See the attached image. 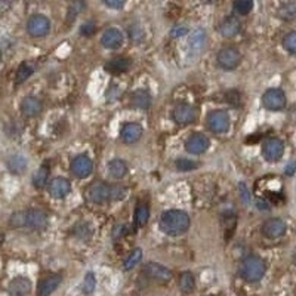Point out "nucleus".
<instances>
[{
	"label": "nucleus",
	"instance_id": "obj_1",
	"mask_svg": "<svg viewBox=\"0 0 296 296\" xmlns=\"http://www.w3.org/2000/svg\"><path fill=\"white\" fill-rule=\"evenodd\" d=\"M190 224H191L190 216L184 210L178 209L166 210L160 216V228L169 235H180L187 232L190 228Z\"/></svg>",
	"mask_w": 296,
	"mask_h": 296
},
{
	"label": "nucleus",
	"instance_id": "obj_2",
	"mask_svg": "<svg viewBox=\"0 0 296 296\" xmlns=\"http://www.w3.org/2000/svg\"><path fill=\"white\" fill-rule=\"evenodd\" d=\"M11 225L15 228H31V230H42L48 225L46 213L40 209H28L15 212L11 219Z\"/></svg>",
	"mask_w": 296,
	"mask_h": 296
},
{
	"label": "nucleus",
	"instance_id": "obj_3",
	"mask_svg": "<svg viewBox=\"0 0 296 296\" xmlns=\"http://www.w3.org/2000/svg\"><path fill=\"white\" fill-rule=\"evenodd\" d=\"M265 271H267L265 262L261 258L253 256V255L246 256L240 264V275L245 282L249 283L259 282L265 275Z\"/></svg>",
	"mask_w": 296,
	"mask_h": 296
},
{
	"label": "nucleus",
	"instance_id": "obj_4",
	"mask_svg": "<svg viewBox=\"0 0 296 296\" xmlns=\"http://www.w3.org/2000/svg\"><path fill=\"white\" fill-rule=\"evenodd\" d=\"M88 199L96 205H104L107 202H111V184L95 181L88 188Z\"/></svg>",
	"mask_w": 296,
	"mask_h": 296
},
{
	"label": "nucleus",
	"instance_id": "obj_5",
	"mask_svg": "<svg viewBox=\"0 0 296 296\" xmlns=\"http://www.w3.org/2000/svg\"><path fill=\"white\" fill-rule=\"evenodd\" d=\"M49 30H51V21L48 16L42 13L31 15L27 21V31L33 37H43L49 33Z\"/></svg>",
	"mask_w": 296,
	"mask_h": 296
},
{
	"label": "nucleus",
	"instance_id": "obj_6",
	"mask_svg": "<svg viewBox=\"0 0 296 296\" xmlns=\"http://www.w3.org/2000/svg\"><path fill=\"white\" fill-rule=\"evenodd\" d=\"M230 114L225 110H213L207 116V128L215 133H225L230 129Z\"/></svg>",
	"mask_w": 296,
	"mask_h": 296
},
{
	"label": "nucleus",
	"instance_id": "obj_7",
	"mask_svg": "<svg viewBox=\"0 0 296 296\" xmlns=\"http://www.w3.org/2000/svg\"><path fill=\"white\" fill-rule=\"evenodd\" d=\"M262 104L270 111H280L287 104L286 93L282 89H275V88L265 90V93L262 95Z\"/></svg>",
	"mask_w": 296,
	"mask_h": 296
},
{
	"label": "nucleus",
	"instance_id": "obj_8",
	"mask_svg": "<svg viewBox=\"0 0 296 296\" xmlns=\"http://www.w3.org/2000/svg\"><path fill=\"white\" fill-rule=\"evenodd\" d=\"M216 61L221 68L224 70H234L237 68L240 61H242V55L240 52L237 51L235 48L231 46H227V48H222L216 55Z\"/></svg>",
	"mask_w": 296,
	"mask_h": 296
},
{
	"label": "nucleus",
	"instance_id": "obj_9",
	"mask_svg": "<svg viewBox=\"0 0 296 296\" xmlns=\"http://www.w3.org/2000/svg\"><path fill=\"white\" fill-rule=\"evenodd\" d=\"M284 153V144L279 138H268L262 144V155L267 162H277Z\"/></svg>",
	"mask_w": 296,
	"mask_h": 296
},
{
	"label": "nucleus",
	"instance_id": "obj_10",
	"mask_svg": "<svg viewBox=\"0 0 296 296\" xmlns=\"http://www.w3.org/2000/svg\"><path fill=\"white\" fill-rule=\"evenodd\" d=\"M71 173L77 178H86L89 176L93 170V163L90 160L89 155L86 154H78L71 160Z\"/></svg>",
	"mask_w": 296,
	"mask_h": 296
},
{
	"label": "nucleus",
	"instance_id": "obj_11",
	"mask_svg": "<svg viewBox=\"0 0 296 296\" xmlns=\"http://www.w3.org/2000/svg\"><path fill=\"white\" fill-rule=\"evenodd\" d=\"M207 148H209V138L205 133L195 132L193 135H190L185 141V150L190 154H202Z\"/></svg>",
	"mask_w": 296,
	"mask_h": 296
},
{
	"label": "nucleus",
	"instance_id": "obj_12",
	"mask_svg": "<svg viewBox=\"0 0 296 296\" xmlns=\"http://www.w3.org/2000/svg\"><path fill=\"white\" fill-rule=\"evenodd\" d=\"M172 119L178 125H190L195 120V108L190 104H178L172 111Z\"/></svg>",
	"mask_w": 296,
	"mask_h": 296
},
{
	"label": "nucleus",
	"instance_id": "obj_13",
	"mask_svg": "<svg viewBox=\"0 0 296 296\" xmlns=\"http://www.w3.org/2000/svg\"><path fill=\"white\" fill-rule=\"evenodd\" d=\"M286 232V222L280 218H270L262 224V234L268 239H279Z\"/></svg>",
	"mask_w": 296,
	"mask_h": 296
},
{
	"label": "nucleus",
	"instance_id": "obj_14",
	"mask_svg": "<svg viewBox=\"0 0 296 296\" xmlns=\"http://www.w3.org/2000/svg\"><path fill=\"white\" fill-rule=\"evenodd\" d=\"M63 282L61 274H49L37 284V296H51Z\"/></svg>",
	"mask_w": 296,
	"mask_h": 296
},
{
	"label": "nucleus",
	"instance_id": "obj_15",
	"mask_svg": "<svg viewBox=\"0 0 296 296\" xmlns=\"http://www.w3.org/2000/svg\"><path fill=\"white\" fill-rule=\"evenodd\" d=\"M123 43V33L116 28V27H110L104 31L103 37H101V45L107 49H117L119 46H122Z\"/></svg>",
	"mask_w": 296,
	"mask_h": 296
},
{
	"label": "nucleus",
	"instance_id": "obj_16",
	"mask_svg": "<svg viewBox=\"0 0 296 296\" xmlns=\"http://www.w3.org/2000/svg\"><path fill=\"white\" fill-rule=\"evenodd\" d=\"M71 191V184L64 176H56L49 182V193L55 199H64Z\"/></svg>",
	"mask_w": 296,
	"mask_h": 296
},
{
	"label": "nucleus",
	"instance_id": "obj_17",
	"mask_svg": "<svg viewBox=\"0 0 296 296\" xmlns=\"http://www.w3.org/2000/svg\"><path fill=\"white\" fill-rule=\"evenodd\" d=\"M144 271L145 274L153 279V280H157V282H169L172 279V272L169 268L157 264V262H150L144 267Z\"/></svg>",
	"mask_w": 296,
	"mask_h": 296
},
{
	"label": "nucleus",
	"instance_id": "obj_18",
	"mask_svg": "<svg viewBox=\"0 0 296 296\" xmlns=\"http://www.w3.org/2000/svg\"><path fill=\"white\" fill-rule=\"evenodd\" d=\"M242 30V24H240V19L234 15L230 16H225L222 19V23L219 24V33L224 36V37H232L235 34H239Z\"/></svg>",
	"mask_w": 296,
	"mask_h": 296
},
{
	"label": "nucleus",
	"instance_id": "obj_19",
	"mask_svg": "<svg viewBox=\"0 0 296 296\" xmlns=\"http://www.w3.org/2000/svg\"><path fill=\"white\" fill-rule=\"evenodd\" d=\"M142 132L144 129L140 123H135V122H130V123H126L123 128H122V132H120V136L123 142L126 144H133V142L140 141V138L142 136Z\"/></svg>",
	"mask_w": 296,
	"mask_h": 296
},
{
	"label": "nucleus",
	"instance_id": "obj_20",
	"mask_svg": "<svg viewBox=\"0 0 296 296\" xmlns=\"http://www.w3.org/2000/svg\"><path fill=\"white\" fill-rule=\"evenodd\" d=\"M11 296H28L31 293V282L27 277H15L9 283Z\"/></svg>",
	"mask_w": 296,
	"mask_h": 296
},
{
	"label": "nucleus",
	"instance_id": "obj_21",
	"mask_svg": "<svg viewBox=\"0 0 296 296\" xmlns=\"http://www.w3.org/2000/svg\"><path fill=\"white\" fill-rule=\"evenodd\" d=\"M42 103L36 96H26L21 103V113L28 119L39 116L42 111Z\"/></svg>",
	"mask_w": 296,
	"mask_h": 296
},
{
	"label": "nucleus",
	"instance_id": "obj_22",
	"mask_svg": "<svg viewBox=\"0 0 296 296\" xmlns=\"http://www.w3.org/2000/svg\"><path fill=\"white\" fill-rule=\"evenodd\" d=\"M207 42V34L206 31L203 28H197L194 30L190 36V40H188V46H190V51L193 53H199L205 49Z\"/></svg>",
	"mask_w": 296,
	"mask_h": 296
},
{
	"label": "nucleus",
	"instance_id": "obj_23",
	"mask_svg": "<svg viewBox=\"0 0 296 296\" xmlns=\"http://www.w3.org/2000/svg\"><path fill=\"white\" fill-rule=\"evenodd\" d=\"M129 67H130V61H129L128 58H123V56L111 58L110 61H107L105 65H104L105 71H108L110 74H122V73H126Z\"/></svg>",
	"mask_w": 296,
	"mask_h": 296
},
{
	"label": "nucleus",
	"instance_id": "obj_24",
	"mask_svg": "<svg viewBox=\"0 0 296 296\" xmlns=\"http://www.w3.org/2000/svg\"><path fill=\"white\" fill-rule=\"evenodd\" d=\"M130 104L133 108L138 110H147L151 105V95L144 89H138L133 92L132 98H130Z\"/></svg>",
	"mask_w": 296,
	"mask_h": 296
},
{
	"label": "nucleus",
	"instance_id": "obj_25",
	"mask_svg": "<svg viewBox=\"0 0 296 296\" xmlns=\"http://www.w3.org/2000/svg\"><path fill=\"white\" fill-rule=\"evenodd\" d=\"M8 169L9 172H12L15 175H21L24 173L27 169V160L24 159V155L21 154H13L12 157L8 159Z\"/></svg>",
	"mask_w": 296,
	"mask_h": 296
},
{
	"label": "nucleus",
	"instance_id": "obj_26",
	"mask_svg": "<svg viewBox=\"0 0 296 296\" xmlns=\"http://www.w3.org/2000/svg\"><path fill=\"white\" fill-rule=\"evenodd\" d=\"M108 173L116 178V180H120L123 178L126 173H128V165L126 162H123L122 159H114L108 163Z\"/></svg>",
	"mask_w": 296,
	"mask_h": 296
},
{
	"label": "nucleus",
	"instance_id": "obj_27",
	"mask_svg": "<svg viewBox=\"0 0 296 296\" xmlns=\"http://www.w3.org/2000/svg\"><path fill=\"white\" fill-rule=\"evenodd\" d=\"M34 71H36V65L33 64V63H30V61L23 63V64L19 65L18 71H16V78H15L16 83H23V82H26L27 78L30 77Z\"/></svg>",
	"mask_w": 296,
	"mask_h": 296
},
{
	"label": "nucleus",
	"instance_id": "obj_28",
	"mask_svg": "<svg viewBox=\"0 0 296 296\" xmlns=\"http://www.w3.org/2000/svg\"><path fill=\"white\" fill-rule=\"evenodd\" d=\"M48 176H49V168L43 165L42 168H39V170L33 173V185L36 188H43L48 182Z\"/></svg>",
	"mask_w": 296,
	"mask_h": 296
},
{
	"label": "nucleus",
	"instance_id": "obj_29",
	"mask_svg": "<svg viewBox=\"0 0 296 296\" xmlns=\"http://www.w3.org/2000/svg\"><path fill=\"white\" fill-rule=\"evenodd\" d=\"M194 275L190 272V271H185L182 272L180 277V289L184 292V293H190L194 289Z\"/></svg>",
	"mask_w": 296,
	"mask_h": 296
},
{
	"label": "nucleus",
	"instance_id": "obj_30",
	"mask_svg": "<svg viewBox=\"0 0 296 296\" xmlns=\"http://www.w3.org/2000/svg\"><path fill=\"white\" fill-rule=\"evenodd\" d=\"M150 218V209L145 203H140L136 209H135V221L140 227H144Z\"/></svg>",
	"mask_w": 296,
	"mask_h": 296
},
{
	"label": "nucleus",
	"instance_id": "obj_31",
	"mask_svg": "<svg viewBox=\"0 0 296 296\" xmlns=\"http://www.w3.org/2000/svg\"><path fill=\"white\" fill-rule=\"evenodd\" d=\"M140 261H142V250L140 247H136L125 259V270H132L135 265L140 264Z\"/></svg>",
	"mask_w": 296,
	"mask_h": 296
},
{
	"label": "nucleus",
	"instance_id": "obj_32",
	"mask_svg": "<svg viewBox=\"0 0 296 296\" xmlns=\"http://www.w3.org/2000/svg\"><path fill=\"white\" fill-rule=\"evenodd\" d=\"M252 8H253V2H250V0H237L232 3L234 12H237L239 15H247L252 11Z\"/></svg>",
	"mask_w": 296,
	"mask_h": 296
},
{
	"label": "nucleus",
	"instance_id": "obj_33",
	"mask_svg": "<svg viewBox=\"0 0 296 296\" xmlns=\"http://www.w3.org/2000/svg\"><path fill=\"white\" fill-rule=\"evenodd\" d=\"M280 15L283 16L284 19H292L296 15V3L295 2H289L284 3L280 8Z\"/></svg>",
	"mask_w": 296,
	"mask_h": 296
},
{
	"label": "nucleus",
	"instance_id": "obj_34",
	"mask_svg": "<svg viewBox=\"0 0 296 296\" xmlns=\"http://www.w3.org/2000/svg\"><path fill=\"white\" fill-rule=\"evenodd\" d=\"M283 46L286 48V51H289L290 53L296 52V33L295 31H289L283 39Z\"/></svg>",
	"mask_w": 296,
	"mask_h": 296
},
{
	"label": "nucleus",
	"instance_id": "obj_35",
	"mask_svg": "<svg viewBox=\"0 0 296 296\" xmlns=\"http://www.w3.org/2000/svg\"><path fill=\"white\" fill-rule=\"evenodd\" d=\"M95 286H96V279H95L93 272H88L85 280H83V292L86 295H90L95 290Z\"/></svg>",
	"mask_w": 296,
	"mask_h": 296
},
{
	"label": "nucleus",
	"instance_id": "obj_36",
	"mask_svg": "<svg viewBox=\"0 0 296 296\" xmlns=\"http://www.w3.org/2000/svg\"><path fill=\"white\" fill-rule=\"evenodd\" d=\"M175 165H176L178 170H184V172L193 170V169L197 168V163L193 162V160H188V159H178V160L175 162Z\"/></svg>",
	"mask_w": 296,
	"mask_h": 296
},
{
	"label": "nucleus",
	"instance_id": "obj_37",
	"mask_svg": "<svg viewBox=\"0 0 296 296\" xmlns=\"http://www.w3.org/2000/svg\"><path fill=\"white\" fill-rule=\"evenodd\" d=\"M95 31H96V26H95V23H92V21H88V23H85L83 26L80 27V34L85 36V37L93 36Z\"/></svg>",
	"mask_w": 296,
	"mask_h": 296
},
{
	"label": "nucleus",
	"instance_id": "obj_38",
	"mask_svg": "<svg viewBox=\"0 0 296 296\" xmlns=\"http://www.w3.org/2000/svg\"><path fill=\"white\" fill-rule=\"evenodd\" d=\"M126 194L125 187L122 185H111V202H116V200H122Z\"/></svg>",
	"mask_w": 296,
	"mask_h": 296
},
{
	"label": "nucleus",
	"instance_id": "obj_39",
	"mask_svg": "<svg viewBox=\"0 0 296 296\" xmlns=\"http://www.w3.org/2000/svg\"><path fill=\"white\" fill-rule=\"evenodd\" d=\"M129 34H130V39L135 40V42H140L144 37V31H142V28L138 24L129 27Z\"/></svg>",
	"mask_w": 296,
	"mask_h": 296
},
{
	"label": "nucleus",
	"instance_id": "obj_40",
	"mask_svg": "<svg viewBox=\"0 0 296 296\" xmlns=\"http://www.w3.org/2000/svg\"><path fill=\"white\" fill-rule=\"evenodd\" d=\"M187 33H188V28L185 26H182V24H178V26L172 28L170 36H172V37H181V36H185Z\"/></svg>",
	"mask_w": 296,
	"mask_h": 296
},
{
	"label": "nucleus",
	"instance_id": "obj_41",
	"mask_svg": "<svg viewBox=\"0 0 296 296\" xmlns=\"http://www.w3.org/2000/svg\"><path fill=\"white\" fill-rule=\"evenodd\" d=\"M104 5H105L107 8L120 9V8H123V6H125V2H123V0H105V2H104Z\"/></svg>",
	"mask_w": 296,
	"mask_h": 296
},
{
	"label": "nucleus",
	"instance_id": "obj_42",
	"mask_svg": "<svg viewBox=\"0 0 296 296\" xmlns=\"http://www.w3.org/2000/svg\"><path fill=\"white\" fill-rule=\"evenodd\" d=\"M239 188H240V194H242V197H243L245 203H249V202H250V193H249V190L246 188L245 184H240V185H239Z\"/></svg>",
	"mask_w": 296,
	"mask_h": 296
},
{
	"label": "nucleus",
	"instance_id": "obj_43",
	"mask_svg": "<svg viewBox=\"0 0 296 296\" xmlns=\"http://www.w3.org/2000/svg\"><path fill=\"white\" fill-rule=\"evenodd\" d=\"M293 172H295V163H293V162H290V163L287 165V168L284 169V173H286V175H289V176H292V175H293Z\"/></svg>",
	"mask_w": 296,
	"mask_h": 296
},
{
	"label": "nucleus",
	"instance_id": "obj_44",
	"mask_svg": "<svg viewBox=\"0 0 296 296\" xmlns=\"http://www.w3.org/2000/svg\"><path fill=\"white\" fill-rule=\"evenodd\" d=\"M258 209H268V205H265V200H258Z\"/></svg>",
	"mask_w": 296,
	"mask_h": 296
},
{
	"label": "nucleus",
	"instance_id": "obj_45",
	"mask_svg": "<svg viewBox=\"0 0 296 296\" xmlns=\"http://www.w3.org/2000/svg\"><path fill=\"white\" fill-rule=\"evenodd\" d=\"M0 61H2V52H0Z\"/></svg>",
	"mask_w": 296,
	"mask_h": 296
}]
</instances>
